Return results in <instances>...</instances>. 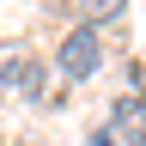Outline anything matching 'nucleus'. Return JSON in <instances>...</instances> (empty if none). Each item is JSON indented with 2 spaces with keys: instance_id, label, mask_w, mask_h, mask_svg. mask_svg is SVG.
Wrapping results in <instances>:
<instances>
[{
  "instance_id": "3",
  "label": "nucleus",
  "mask_w": 146,
  "mask_h": 146,
  "mask_svg": "<svg viewBox=\"0 0 146 146\" xmlns=\"http://www.w3.org/2000/svg\"><path fill=\"white\" fill-rule=\"evenodd\" d=\"M0 79L18 85V91H36V61H18V49H6L0 55Z\"/></svg>"
},
{
  "instance_id": "1",
  "label": "nucleus",
  "mask_w": 146,
  "mask_h": 146,
  "mask_svg": "<svg viewBox=\"0 0 146 146\" xmlns=\"http://www.w3.org/2000/svg\"><path fill=\"white\" fill-rule=\"evenodd\" d=\"M98 61H104V49H98V31H73L67 43H61V73L67 79H91V73H98Z\"/></svg>"
},
{
  "instance_id": "2",
  "label": "nucleus",
  "mask_w": 146,
  "mask_h": 146,
  "mask_svg": "<svg viewBox=\"0 0 146 146\" xmlns=\"http://www.w3.org/2000/svg\"><path fill=\"white\" fill-rule=\"evenodd\" d=\"M110 122H116V134H122L128 146H146V104H140V98H116Z\"/></svg>"
}]
</instances>
